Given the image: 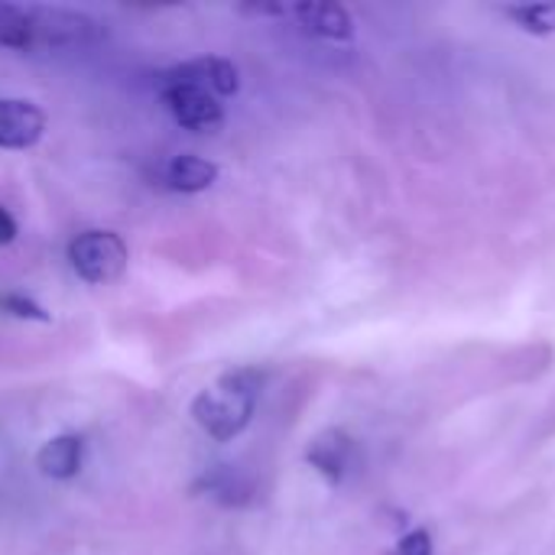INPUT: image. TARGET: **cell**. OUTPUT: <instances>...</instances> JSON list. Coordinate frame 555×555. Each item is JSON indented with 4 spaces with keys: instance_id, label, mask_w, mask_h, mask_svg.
<instances>
[{
    "instance_id": "2",
    "label": "cell",
    "mask_w": 555,
    "mask_h": 555,
    "mask_svg": "<svg viewBox=\"0 0 555 555\" xmlns=\"http://www.w3.org/2000/svg\"><path fill=\"white\" fill-rule=\"evenodd\" d=\"M29 33L33 52H81L107 39L104 23L91 13L46 3H29Z\"/></svg>"
},
{
    "instance_id": "10",
    "label": "cell",
    "mask_w": 555,
    "mask_h": 555,
    "mask_svg": "<svg viewBox=\"0 0 555 555\" xmlns=\"http://www.w3.org/2000/svg\"><path fill=\"white\" fill-rule=\"evenodd\" d=\"M36 465L52 481H72V478H78V472L85 465V439L78 433H62V436L49 439L39 449Z\"/></svg>"
},
{
    "instance_id": "9",
    "label": "cell",
    "mask_w": 555,
    "mask_h": 555,
    "mask_svg": "<svg viewBox=\"0 0 555 555\" xmlns=\"http://www.w3.org/2000/svg\"><path fill=\"white\" fill-rule=\"evenodd\" d=\"M169 72L179 75V78H185V81H195V85L208 88L221 101L241 91V72H237V65L231 59H221V55L192 59V62L172 65Z\"/></svg>"
},
{
    "instance_id": "8",
    "label": "cell",
    "mask_w": 555,
    "mask_h": 555,
    "mask_svg": "<svg viewBox=\"0 0 555 555\" xmlns=\"http://www.w3.org/2000/svg\"><path fill=\"white\" fill-rule=\"evenodd\" d=\"M306 462L328 481V485H341L354 465V439L341 429H325L309 442Z\"/></svg>"
},
{
    "instance_id": "4",
    "label": "cell",
    "mask_w": 555,
    "mask_h": 555,
    "mask_svg": "<svg viewBox=\"0 0 555 555\" xmlns=\"http://www.w3.org/2000/svg\"><path fill=\"white\" fill-rule=\"evenodd\" d=\"M127 244L114 231H81L68 244V263L78 273V280L91 286H107L124 276L127 270Z\"/></svg>"
},
{
    "instance_id": "1",
    "label": "cell",
    "mask_w": 555,
    "mask_h": 555,
    "mask_svg": "<svg viewBox=\"0 0 555 555\" xmlns=\"http://www.w3.org/2000/svg\"><path fill=\"white\" fill-rule=\"evenodd\" d=\"M263 380L267 377L257 367H237L218 377L215 387H205L192 400V420L215 442H231L250 426L260 393H263Z\"/></svg>"
},
{
    "instance_id": "12",
    "label": "cell",
    "mask_w": 555,
    "mask_h": 555,
    "mask_svg": "<svg viewBox=\"0 0 555 555\" xmlns=\"http://www.w3.org/2000/svg\"><path fill=\"white\" fill-rule=\"evenodd\" d=\"M0 49L33 52L29 3H10V0H0Z\"/></svg>"
},
{
    "instance_id": "7",
    "label": "cell",
    "mask_w": 555,
    "mask_h": 555,
    "mask_svg": "<svg viewBox=\"0 0 555 555\" xmlns=\"http://www.w3.org/2000/svg\"><path fill=\"white\" fill-rule=\"evenodd\" d=\"M218 166L205 156H195V153H179V156H169L159 169H156V179L163 189L169 192H179V195H198L205 189H211L218 182Z\"/></svg>"
},
{
    "instance_id": "6",
    "label": "cell",
    "mask_w": 555,
    "mask_h": 555,
    "mask_svg": "<svg viewBox=\"0 0 555 555\" xmlns=\"http://www.w3.org/2000/svg\"><path fill=\"white\" fill-rule=\"evenodd\" d=\"M286 16H293L309 36L328 39V42H348L354 36V20L341 3L328 0H306L286 7Z\"/></svg>"
},
{
    "instance_id": "13",
    "label": "cell",
    "mask_w": 555,
    "mask_h": 555,
    "mask_svg": "<svg viewBox=\"0 0 555 555\" xmlns=\"http://www.w3.org/2000/svg\"><path fill=\"white\" fill-rule=\"evenodd\" d=\"M517 26L537 36H553L555 33V0L550 3H514L504 10Z\"/></svg>"
},
{
    "instance_id": "16",
    "label": "cell",
    "mask_w": 555,
    "mask_h": 555,
    "mask_svg": "<svg viewBox=\"0 0 555 555\" xmlns=\"http://www.w3.org/2000/svg\"><path fill=\"white\" fill-rule=\"evenodd\" d=\"M16 237V221H13V215L0 205V244H10Z\"/></svg>"
},
{
    "instance_id": "5",
    "label": "cell",
    "mask_w": 555,
    "mask_h": 555,
    "mask_svg": "<svg viewBox=\"0 0 555 555\" xmlns=\"http://www.w3.org/2000/svg\"><path fill=\"white\" fill-rule=\"evenodd\" d=\"M46 114L26 98H0V150H29L42 140Z\"/></svg>"
},
{
    "instance_id": "15",
    "label": "cell",
    "mask_w": 555,
    "mask_h": 555,
    "mask_svg": "<svg viewBox=\"0 0 555 555\" xmlns=\"http://www.w3.org/2000/svg\"><path fill=\"white\" fill-rule=\"evenodd\" d=\"M397 555H433V537L426 530H413L397 543Z\"/></svg>"
},
{
    "instance_id": "14",
    "label": "cell",
    "mask_w": 555,
    "mask_h": 555,
    "mask_svg": "<svg viewBox=\"0 0 555 555\" xmlns=\"http://www.w3.org/2000/svg\"><path fill=\"white\" fill-rule=\"evenodd\" d=\"M0 312H7L13 319H23V322H49V312L36 299H29L23 293H3L0 296Z\"/></svg>"
},
{
    "instance_id": "11",
    "label": "cell",
    "mask_w": 555,
    "mask_h": 555,
    "mask_svg": "<svg viewBox=\"0 0 555 555\" xmlns=\"http://www.w3.org/2000/svg\"><path fill=\"white\" fill-rule=\"evenodd\" d=\"M195 491H205L221 507H244L254 498V485L234 465H215V468H208L202 475V481H198Z\"/></svg>"
},
{
    "instance_id": "3",
    "label": "cell",
    "mask_w": 555,
    "mask_h": 555,
    "mask_svg": "<svg viewBox=\"0 0 555 555\" xmlns=\"http://www.w3.org/2000/svg\"><path fill=\"white\" fill-rule=\"evenodd\" d=\"M159 98L166 104V111L172 114V120L192 133H211L224 124V104L221 98H215L208 88L185 81L172 72H163L159 81Z\"/></svg>"
}]
</instances>
